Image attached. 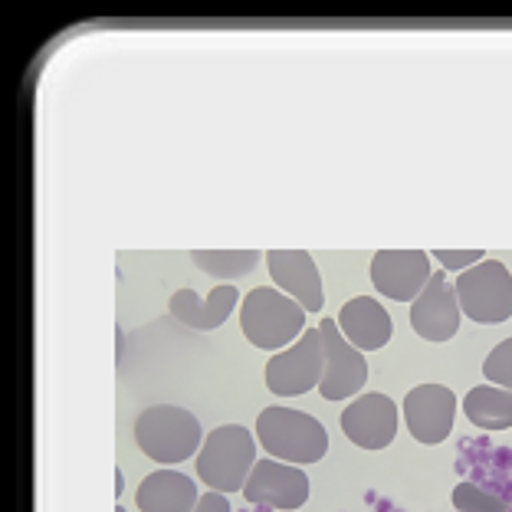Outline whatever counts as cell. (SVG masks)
Returning <instances> with one entry per match:
<instances>
[{"label": "cell", "mask_w": 512, "mask_h": 512, "mask_svg": "<svg viewBox=\"0 0 512 512\" xmlns=\"http://www.w3.org/2000/svg\"><path fill=\"white\" fill-rule=\"evenodd\" d=\"M240 329L260 352H283L306 332V309L276 286H256L240 302Z\"/></svg>", "instance_id": "cell-1"}, {"label": "cell", "mask_w": 512, "mask_h": 512, "mask_svg": "<svg viewBox=\"0 0 512 512\" xmlns=\"http://www.w3.org/2000/svg\"><path fill=\"white\" fill-rule=\"evenodd\" d=\"M256 437L273 460L306 467L319 463L329 450V434L312 414L293 411V407H263L256 417Z\"/></svg>", "instance_id": "cell-2"}, {"label": "cell", "mask_w": 512, "mask_h": 512, "mask_svg": "<svg viewBox=\"0 0 512 512\" xmlns=\"http://www.w3.org/2000/svg\"><path fill=\"white\" fill-rule=\"evenodd\" d=\"M201 421L174 404H155L145 407L135 417V444L148 460L161 463V467H174V463L191 460L197 447H201Z\"/></svg>", "instance_id": "cell-3"}, {"label": "cell", "mask_w": 512, "mask_h": 512, "mask_svg": "<svg viewBox=\"0 0 512 512\" xmlns=\"http://www.w3.org/2000/svg\"><path fill=\"white\" fill-rule=\"evenodd\" d=\"M197 476L214 493H243L250 473L256 467V440L247 427L240 424H220L207 434V440L197 450Z\"/></svg>", "instance_id": "cell-4"}, {"label": "cell", "mask_w": 512, "mask_h": 512, "mask_svg": "<svg viewBox=\"0 0 512 512\" xmlns=\"http://www.w3.org/2000/svg\"><path fill=\"white\" fill-rule=\"evenodd\" d=\"M453 289H457L460 312L476 325H499L512 316V276L506 263H476L470 270L457 273Z\"/></svg>", "instance_id": "cell-5"}, {"label": "cell", "mask_w": 512, "mask_h": 512, "mask_svg": "<svg viewBox=\"0 0 512 512\" xmlns=\"http://www.w3.org/2000/svg\"><path fill=\"white\" fill-rule=\"evenodd\" d=\"M322 368H325L322 332L306 329L293 345L276 352L270 362H266V388H270L276 398H299V394H309L312 388H319Z\"/></svg>", "instance_id": "cell-6"}, {"label": "cell", "mask_w": 512, "mask_h": 512, "mask_svg": "<svg viewBox=\"0 0 512 512\" xmlns=\"http://www.w3.org/2000/svg\"><path fill=\"white\" fill-rule=\"evenodd\" d=\"M319 332H322V352H325V368H322L319 394H322L325 401H348V398H355V394L362 391L365 381H368L365 355L345 339L335 319H322Z\"/></svg>", "instance_id": "cell-7"}, {"label": "cell", "mask_w": 512, "mask_h": 512, "mask_svg": "<svg viewBox=\"0 0 512 512\" xmlns=\"http://www.w3.org/2000/svg\"><path fill=\"white\" fill-rule=\"evenodd\" d=\"M309 486L312 483H309V476L302 473V467L270 457V460H256L250 480L243 486V499L253 506L293 512L309 503Z\"/></svg>", "instance_id": "cell-8"}, {"label": "cell", "mask_w": 512, "mask_h": 512, "mask_svg": "<svg viewBox=\"0 0 512 512\" xmlns=\"http://www.w3.org/2000/svg\"><path fill=\"white\" fill-rule=\"evenodd\" d=\"M457 417V394L447 384H417L404 398V421L417 444H444Z\"/></svg>", "instance_id": "cell-9"}, {"label": "cell", "mask_w": 512, "mask_h": 512, "mask_svg": "<svg viewBox=\"0 0 512 512\" xmlns=\"http://www.w3.org/2000/svg\"><path fill=\"white\" fill-rule=\"evenodd\" d=\"M342 434L362 450H384L398 434V404L388 394H358L342 411Z\"/></svg>", "instance_id": "cell-10"}, {"label": "cell", "mask_w": 512, "mask_h": 512, "mask_svg": "<svg viewBox=\"0 0 512 512\" xmlns=\"http://www.w3.org/2000/svg\"><path fill=\"white\" fill-rule=\"evenodd\" d=\"M430 276V253L424 250H378L371 260V283L391 302H414Z\"/></svg>", "instance_id": "cell-11"}, {"label": "cell", "mask_w": 512, "mask_h": 512, "mask_svg": "<svg viewBox=\"0 0 512 512\" xmlns=\"http://www.w3.org/2000/svg\"><path fill=\"white\" fill-rule=\"evenodd\" d=\"M411 329L424 342H450L460 332V302L447 270L430 276L424 293L411 302Z\"/></svg>", "instance_id": "cell-12"}, {"label": "cell", "mask_w": 512, "mask_h": 512, "mask_svg": "<svg viewBox=\"0 0 512 512\" xmlns=\"http://www.w3.org/2000/svg\"><path fill=\"white\" fill-rule=\"evenodd\" d=\"M266 266L276 289H283L289 299H296L306 312L322 309V276L316 260L306 250H270L266 253Z\"/></svg>", "instance_id": "cell-13"}, {"label": "cell", "mask_w": 512, "mask_h": 512, "mask_svg": "<svg viewBox=\"0 0 512 512\" xmlns=\"http://www.w3.org/2000/svg\"><path fill=\"white\" fill-rule=\"evenodd\" d=\"M335 322H339L342 335L358 348V352H378V348L388 345L394 335L391 312L371 296L348 299Z\"/></svg>", "instance_id": "cell-14"}, {"label": "cell", "mask_w": 512, "mask_h": 512, "mask_svg": "<svg viewBox=\"0 0 512 512\" xmlns=\"http://www.w3.org/2000/svg\"><path fill=\"white\" fill-rule=\"evenodd\" d=\"M237 302H240V289L230 286V283L227 286L224 283L214 286L207 299L197 296L194 289H178V293H174L171 302H168V312L181 325H188V329L214 332L230 319V312L237 309Z\"/></svg>", "instance_id": "cell-15"}, {"label": "cell", "mask_w": 512, "mask_h": 512, "mask_svg": "<svg viewBox=\"0 0 512 512\" xmlns=\"http://www.w3.org/2000/svg\"><path fill=\"white\" fill-rule=\"evenodd\" d=\"M197 486L191 476L178 470H155L148 473L135 493V506L142 512H194Z\"/></svg>", "instance_id": "cell-16"}, {"label": "cell", "mask_w": 512, "mask_h": 512, "mask_svg": "<svg viewBox=\"0 0 512 512\" xmlns=\"http://www.w3.org/2000/svg\"><path fill=\"white\" fill-rule=\"evenodd\" d=\"M463 414L480 430H509L512 427V391L499 384H480L463 398Z\"/></svg>", "instance_id": "cell-17"}, {"label": "cell", "mask_w": 512, "mask_h": 512, "mask_svg": "<svg viewBox=\"0 0 512 512\" xmlns=\"http://www.w3.org/2000/svg\"><path fill=\"white\" fill-rule=\"evenodd\" d=\"M197 270L214 279H240L253 273V266L263 260L260 250H191Z\"/></svg>", "instance_id": "cell-18"}, {"label": "cell", "mask_w": 512, "mask_h": 512, "mask_svg": "<svg viewBox=\"0 0 512 512\" xmlns=\"http://www.w3.org/2000/svg\"><path fill=\"white\" fill-rule=\"evenodd\" d=\"M453 506L460 512H506L503 499L480 490L476 483H460L457 490H453Z\"/></svg>", "instance_id": "cell-19"}, {"label": "cell", "mask_w": 512, "mask_h": 512, "mask_svg": "<svg viewBox=\"0 0 512 512\" xmlns=\"http://www.w3.org/2000/svg\"><path fill=\"white\" fill-rule=\"evenodd\" d=\"M483 378L490 384H499V388L512 391V339L499 342L483 362Z\"/></svg>", "instance_id": "cell-20"}, {"label": "cell", "mask_w": 512, "mask_h": 512, "mask_svg": "<svg viewBox=\"0 0 512 512\" xmlns=\"http://www.w3.org/2000/svg\"><path fill=\"white\" fill-rule=\"evenodd\" d=\"M434 260L450 273H463V270H470V266L483 263L486 256L483 250H434Z\"/></svg>", "instance_id": "cell-21"}, {"label": "cell", "mask_w": 512, "mask_h": 512, "mask_svg": "<svg viewBox=\"0 0 512 512\" xmlns=\"http://www.w3.org/2000/svg\"><path fill=\"white\" fill-rule=\"evenodd\" d=\"M194 512H234L230 509V503H227V496L224 493H204L201 499H197V506H194Z\"/></svg>", "instance_id": "cell-22"}, {"label": "cell", "mask_w": 512, "mask_h": 512, "mask_svg": "<svg viewBox=\"0 0 512 512\" xmlns=\"http://www.w3.org/2000/svg\"><path fill=\"white\" fill-rule=\"evenodd\" d=\"M115 512H125V509H122V506H119V509H115Z\"/></svg>", "instance_id": "cell-23"}]
</instances>
